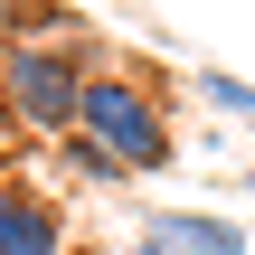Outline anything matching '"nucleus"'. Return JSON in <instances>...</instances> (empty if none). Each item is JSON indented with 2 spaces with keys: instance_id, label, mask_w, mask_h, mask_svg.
I'll return each instance as SVG.
<instances>
[{
  "instance_id": "f257e3e1",
  "label": "nucleus",
  "mask_w": 255,
  "mask_h": 255,
  "mask_svg": "<svg viewBox=\"0 0 255 255\" xmlns=\"http://www.w3.org/2000/svg\"><path fill=\"white\" fill-rule=\"evenodd\" d=\"M85 76H95V38L85 28H19L0 38V85H9V114L28 142H66L76 132V104H85Z\"/></svg>"
},
{
  "instance_id": "f03ea898",
  "label": "nucleus",
  "mask_w": 255,
  "mask_h": 255,
  "mask_svg": "<svg viewBox=\"0 0 255 255\" xmlns=\"http://www.w3.org/2000/svg\"><path fill=\"white\" fill-rule=\"evenodd\" d=\"M76 132H85L95 151H114L132 180H151V170H170V161H180L170 104H161V95H151V76H132V66H95V76H85Z\"/></svg>"
},
{
  "instance_id": "7ed1b4c3",
  "label": "nucleus",
  "mask_w": 255,
  "mask_h": 255,
  "mask_svg": "<svg viewBox=\"0 0 255 255\" xmlns=\"http://www.w3.org/2000/svg\"><path fill=\"white\" fill-rule=\"evenodd\" d=\"M0 255H76L66 199H57L38 170H0Z\"/></svg>"
},
{
  "instance_id": "20e7f679",
  "label": "nucleus",
  "mask_w": 255,
  "mask_h": 255,
  "mask_svg": "<svg viewBox=\"0 0 255 255\" xmlns=\"http://www.w3.org/2000/svg\"><path fill=\"white\" fill-rule=\"evenodd\" d=\"M142 227H151L161 246H180V255H246V227L218 218V208H151Z\"/></svg>"
},
{
  "instance_id": "39448f33",
  "label": "nucleus",
  "mask_w": 255,
  "mask_h": 255,
  "mask_svg": "<svg viewBox=\"0 0 255 255\" xmlns=\"http://www.w3.org/2000/svg\"><path fill=\"white\" fill-rule=\"evenodd\" d=\"M66 180H85V189H123V180H132V170H123V161H114V151H95V142H85V132H66Z\"/></svg>"
},
{
  "instance_id": "423d86ee",
  "label": "nucleus",
  "mask_w": 255,
  "mask_h": 255,
  "mask_svg": "<svg viewBox=\"0 0 255 255\" xmlns=\"http://www.w3.org/2000/svg\"><path fill=\"white\" fill-rule=\"evenodd\" d=\"M199 95H208L227 123H246V132H255V85H246V76H227V66H199Z\"/></svg>"
},
{
  "instance_id": "0eeeda50",
  "label": "nucleus",
  "mask_w": 255,
  "mask_h": 255,
  "mask_svg": "<svg viewBox=\"0 0 255 255\" xmlns=\"http://www.w3.org/2000/svg\"><path fill=\"white\" fill-rule=\"evenodd\" d=\"M19 142H28V132H19V114H9V85H0V170H19Z\"/></svg>"
},
{
  "instance_id": "6e6552de",
  "label": "nucleus",
  "mask_w": 255,
  "mask_h": 255,
  "mask_svg": "<svg viewBox=\"0 0 255 255\" xmlns=\"http://www.w3.org/2000/svg\"><path fill=\"white\" fill-rule=\"evenodd\" d=\"M132 255H180V246H161V237H151V227H142V237H132Z\"/></svg>"
},
{
  "instance_id": "1a4fd4ad",
  "label": "nucleus",
  "mask_w": 255,
  "mask_h": 255,
  "mask_svg": "<svg viewBox=\"0 0 255 255\" xmlns=\"http://www.w3.org/2000/svg\"><path fill=\"white\" fill-rule=\"evenodd\" d=\"M246 199H255V161H246Z\"/></svg>"
}]
</instances>
